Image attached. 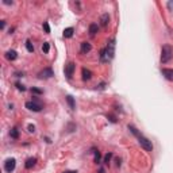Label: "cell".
Returning <instances> with one entry per match:
<instances>
[{"label": "cell", "instance_id": "obj_4", "mask_svg": "<svg viewBox=\"0 0 173 173\" xmlns=\"http://www.w3.org/2000/svg\"><path fill=\"white\" fill-rule=\"evenodd\" d=\"M15 165H16V161L15 158H8V160H5L4 162V169L7 173H11L14 169H15Z\"/></svg>", "mask_w": 173, "mask_h": 173}, {"label": "cell", "instance_id": "obj_29", "mask_svg": "<svg viewBox=\"0 0 173 173\" xmlns=\"http://www.w3.org/2000/svg\"><path fill=\"white\" fill-rule=\"evenodd\" d=\"M65 173H76V172H73V170H68V172H65Z\"/></svg>", "mask_w": 173, "mask_h": 173}, {"label": "cell", "instance_id": "obj_13", "mask_svg": "<svg viewBox=\"0 0 173 173\" xmlns=\"http://www.w3.org/2000/svg\"><path fill=\"white\" fill-rule=\"evenodd\" d=\"M97 31H99V26H97L96 23H91V25H89V34H91V35H95Z\"/></svg>", "mask_w": 173, "mask_h": 173}, {"label": "cell", "instance_id": "obj_10", "mask_svg": "<svg viewBox=\"0 0 173 173\" xmlns=\"http://www.w3.org/2000/svg\"><path fill=\"white\" fill-rule=\"evenodd\" d=\"M91 79H92V72L84 68V69H83V80L86 81V80H91Z\"/></svg>", "mask_w": 173, "mask_h": 173}, {"label": "cell", "instance_id": "obj_25", "mask_svg": "<svg viewBox=\"0 0 173 173\" xmlns=\"http://www.w3.org/2000/svg\"><path fill=\"white\" fill-rule=\"evenodd\" d=\"M34 131H35V127H34L33 124H30V126H29V132H34Z\"/></svg>", "mask_w": 173, "mask_h": 173}, {"label": "cell", "instance_id": "obj_16", "mask_svg": "<svg viewBox=\"0 0 173 173\" xmlns=\"http://www.w3.org/2000/svg\"><path fill=\"white\" fill-rule=\"evenodd\" d=\"M66 102H68V104H69V107H71L72 110L76 108V104H75V100H73L72 96H66Z\"/></svg>", "mask_w": 173, "mask_h": 173}, {"label": "cell", "instance_id": "obj_20", "mask_svg": "<svg viewBox=\"0 0 173 173\" xmlns=\"http://www.w3.org/2000/svg\"><path fill=\"white\" fill-rule=\"evenodd\" d=\"M95 162H100V153L97 152V150H95Z\"/></svg>", "mask_w": 173, "mask_h": 173}, {"label": "cell", "instance_id": "obj_7", "mask_svg": "<svg viewBox=\"0 0 173 173\" xmlns=\"http://www.w3.org/2000/svg\"><path fill=\"white\" fill-rule=\"evenodd\" d=\"M38 76H39V79H50L51 76H54V73H53V71H51L50 68H46V69H43Z\"/></svg>", "mask_w": 173, "mask_h": 173}, {"label": "cell", "instance_id": "obj_8", "mask_svg": "<svg viewBox=\"0 0 173 173\" xmlns=\"http://www.w3.org/2000/svg\"><path fill=\"white\" fill-rule=\"evenodd\" d=\"M162 75L166 79V80H169V81H173V69H168V68H164L162 71Z\"/></svg>", "mask_w": 173, "mask_h": 173}, {"label": "cell", "instance_id": "obj_21", "mask_svg": "<svg viewBox=\"0 0 173 173\" xmlns=\"http://www.w3.org/2000/svg\"><path fill=\"white\" fill-rule=\"evenodd\" d=\"M111 158H112V153H108L107 156H106V158H104V162L108 164V162H110V160H111Z\"/></svg>", "mask_w": 173, "mask_h": 173}, {"label": "cell", "instance_id": "obj_5", "mask_svg": "<svg viewBox=\"0 0 173 173\" xmlns=\"http://www.w3.org/2000/svg\"><path fill=\"white\" fill-rule=\"evenodd\" d=\"M26 108L30 110V111H34V112H39L42 110V106L39 103L37 102H27L26 103Z\"/></svg>", "mask_w": 173, "mask_h": 173}, {"label": "cell", "instance_id": "obj_12", "mask_svg": "<svg viewBox=\"0 0 173 173\" xmlns=\"http://www.w3.org/2000/svg\"><path fill=\"white\" fill-rule=\"evenodd\" d=\"M91 49H92V46H91L89 42H83L81 43V51L83 53H89Z\"/></svg>", "mask_w": 173, "mask_h": 173}, {"label": "cell", "instance_id": "obj_9", "mask_svg": "<svg viewBox=\"0 0 173 173\" xmlns=\"http://www.w3.org/2000/svg\"><path fill=\"white\" fill-rule=\"evenodd\" d=\"M5 57H7V60L14 61V60H16V57H18V53H16L15 50H8L5 53Z\"/></svg>", "mask_w": 173, "mask_h": 173}, {"label": "cell", "instance_id": "obj_17", "mask_svg": "<svg viewBox=\"0 0 173 173\" xmlns=\"http://www.w3.org/2000/svg\"><path fill=\"white\" fill-rule=\"evenodd\" d=\"M10 135H11V138H14V139H18V137H19L18 128H16V127L12 128V130H11V132H10Z\"/></svg>", "mask_w": 173, "mask_h": 173}, {"label": "cell", "instance_id": "obj_19", "mask_svg": "<svg viewBox=\"0 0 173 173\" xmlns=\"http://www.w3.org/2000/svg\"><path fill=\"white\" fill-rule=\"evenodd\" d=\"M42 50H43V53H49V50H50V45H49V42H43V45H42Z\"/></svg>", "mask_w": 173, "mask_h": 173}, {"label": "cell", "instance_id": "obj_2", "mask_svg": "<svg viewBox=\"0 0 173 173\" xmlns=\"http://www.w3.org/2000/svg\"><path fill=\"white\" fill-rule=\"evenodd\" d=\"M173 57V47L170 45H164L161 49V62L166 64L172 60Z\"/></svg>", "mask_w": 173, "mask_h": 173}, {"label": "cell", "instance_id": "obj_11", "mask_svg": "<svg viewBox=\"0 0 173 173\" xmlns=\"http://www.w3.org/2000/svg\"><path fill=\"white\" fill-rule=\"evenodd\" d=\"M108 23H110V15H108V14H103L102 18H100V25L106 27Z\"/></svg>", "mask_w": 173, "mask_h": 173}, {"label": "cell", "instance_id": "obj_18", "mask_svg": "<svg viewBox=\"0 0 173 173\" xmlns=\"http://www.w3.org/2000/svg\"><path fill=\"white\" fill-rule=\"evenodd\" d=\"M26 49L30 51V53H34V46H33V43L30 41H26Z\"/></svg>", "mask_w": 173, "mask_h": 173}, {"label": "cell", "instance_id": "obj_27", "mask_svg": "<svg viewBox=\"0 0 173 173\" xmlns=\"http://www.w3.org/2000/svg\"><path fill=\"white\" fill-rule=\"evenodd\" d=\"M4 26H5V22L1 21V23H0V27H1V29H4Z\"/></svg>", "mask_w": 173, "mask_h": 173}, {"label": "cell", "instance_id": "obj_28", "mask_svg": "<svg viewBox=\"0 0 173 173\" xmlns=\"http://www.w3.org/2000/svg\"><path fill=\"white\" fill-rule=\"evenodd\" d=\"M3 3H4V4H12V1H8V0H4Z\"/></svg>", "mask_w": 173, "mask_h": 173}, {"label": "cell", "instance_id": "obj_22", "mask_svg": "<svg viewBox=\"0 0 173 173\" xmlns=\"http://www.w3.org/2000/svg\"><path fill=\"white\" fill-rule=\"evenodd\" d=\"M43 29H45V31L47 33V34L50 33V27H49V25H47V22H45V23H43Z\"/></svg>", "mask_w": 173, "mask_h": 173}, {"label": "cell", "instance_id": "obj_1", "mask_svg": "<svg viewBox=\"0 0 173 173\" xmlns=\"http://www.w3.org/2000/svg\"><path fill=\"white\" fill-rule=\"evenodd\" d=\"M128 128H130V130H131V131L138 137V142H139V145H141V146H142V148L146 150V152H152V150H153L152 141H150V139H148L146 137H143L142 134H139V132L137 131V128L134 127V126H130V124H128Z\"/></svg>", "mask_w": 173, "mask_h": 173}, {"label": "cell", "instance_id": "obj_23", "mask_svg": "<svg viewBox=\"0 0 173 173\" xmlns=\"http://www.w3.org/2000/svg\"><path fill=\"white\" fill-rule=\"evenodd\" d=\"M168 8H169V11H173V0H170V1H168Z\"/></svg>", "mask_w": 173, "mask_h": 173}, {"label": "cell", "instance_id": "obj_6", "mask_svg": "<svg viewBox=\"0 0 173 173\" xmlns=\"http://www.w3.org/2000/svg\"><path fill=\"white\" fill-rule=\"evenodd\" d=\"M75 68H76L75 62H69V64L65 66V76L68 77V79H72L73 73H75Z\"/></svg>", "mask_w": 173, "mask_h": 173}, {"label": "cell", "instance_id": "obj_26", "mask_svg": "<svg viewBox=\"0 0 173 173\" xmlns=\"http://www.w3.org/2000/svg\"><path fill=\"white\" fill-rule=\"evenodd\" d=\"M33 92H34V93H42V91L37 89V88H33Z\"/></svg>", "mask_w": 173, "mask_h": 173}, {"label": "cell", "instance_id": "obj_24", "mask_svg": "<svg viewBox=\"0 0 173 173\" xmlns=\"http://www.w3.org/2000/svg\"><path fill=\"white\" fill-rule=\"evenodd\" d=\"M16 86H18V89H19V91H26V88L23 85H21L19 83H16Z\"/></svg>", "mask_w": 173, "mask_h": 173}, {"label": "cell", "instance_id": "obj_14", "mask_svg": "<svg viewBox=\"0 0 173 173\" xmlns=\"http://www.w3.org/2000/svg\"><path fill=\"white\" fill-rule=\"evenodd\" d=\"M37 164V158H29V160H27V161H26V168L27 169H31L33 168V166H34V165H35Z\"/></svg>", "mask_w": 173, "mask_h": 173}, {"label": "cell", "instance_id": "obj_3", "mask_svg": "<svg viewBox=\"0 0 173 173\" xmlns=\"http://www.w3.org/2000/svg\"><path fill=\"white\" fill-rule=\"evenodd\" d=\"M104 50H106V56H107L108 60L114 58V54H115V39H111L110 43H108V46Z\"/></svg>", "mask_w": 173, "mask_h": 173}, {"label": "cell", "instance_id": "obj_15", "mask_svg": "<svg viewBox=\"0 0 173 173\" xmlns=\"http://www.w3.org/2000/svg\"><path fill=\"white\" fill-rule=\"evenodd\" d=\"M73 27H68V29H65V30H64V37H65V38H71L72 35H73Z\"/></svg>", "mask_w": 173, "mask_h": 173}]
</instances>
